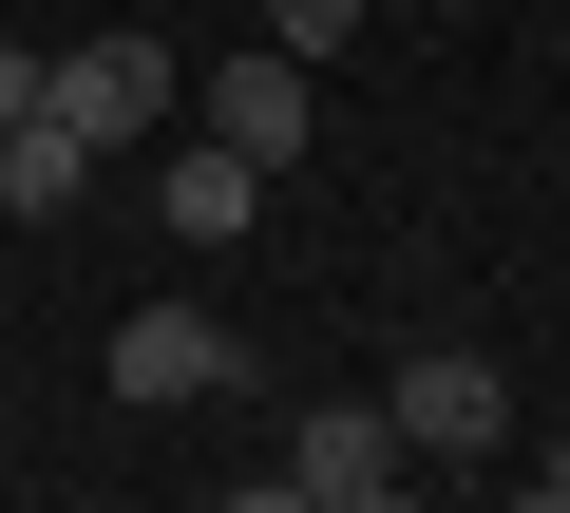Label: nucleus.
Returning a JSON list of instances; mask_svg holds the SVG:
<instances>
[{"instance_id": "obj_1", "label": "nucleus", "mask_w": 570, "mask_h": 513, "mask_svg": "<svg viewBox=\"0 0 570 513\" xmlns=\"http://www.w3.org/2000/svg\"><path fill=\"white\" fill-rule=\"evenodd\" d=\"M400 475H419V456H400L381 399H305V418H285V456H266L247 494H266V513H381Z\"/></svg>"}, {"instance_id": "obj_2", "label": "nucleus", "mask_w": 570, "mask_h": 513, "mask_svg": "<svg viewBox=\"0 0 570 513\" xmlns=\"http://www.w3.org/2000/svg\"><path fill=\"white\" fill-rule=\"evenodd\" d=\"M381 418H400V456H494L513 437V381H494V343H419L381 381Z\"/></svg>"}, {"instance_id": "obj_3", "label": "nucleus", "mask_w": 570, "mask_h": 513, "mask_svg": "<svg viewBox=\"0 0 570 513\" xmlns=\"http://www.w3.org/2000/svg\"><path fill=\"white\" fill-rule=\"evenodd\" d=\"M58 115H77L96 152H153V134H171V58H153V39H58Z\"/></svg>"}, {"instance_id": "obj_4", "label": "nucleus", "mask_w": 570, "mask_h": 513, "mask_svg": "<svg viewBox=\"0 0 570 513\" xmlns=\"http://www.w3.org/2000/svg\"><path fill=\"white\" fill-rule=\"evenodd\" d=\"M305 115H324V77H305V58H285V39H247V58L209 77V134H228L247 171H285V152H305Z\"/></svg>"}, {"instance_id": "obj_5", "label": "nucleus", "mask_w": 570, "mask_h": 513, "mask_svg": "<svg viewBox=\"0 0 570 513\" xmlns=\"http://www.w3.org/2000/svg\"><path fill=\"white\" fill-rule=\"evenodd\" d=\"M115 399H153V418H171V399H228V324H209V305H134V324H115Z\"/></svg>"}, {"instance_id": "obj_6", "label": "nucleus", "mask_w": 570, "mask_h": 513, "mask_svg": "<svg viewBox=\"0 0 570 513\" xmlns=\"http://www.w3.org/2000/svg\"><path fill=\"white\" fill-rule=\"evenodd\" d=\"M153 209H171V247H247V209H266V171H247V152L209 134V152H171V171H153Z\"/></svg>"}, {"instance_id": "obj_7", "label": "nucleus", "mask_w": 570, "mask_h": 513, "mask_svg": "<svg viewBox=\"0 0 570 513\" xmlns=\"http://www.w3.org/2000/svg\"><path fill=\"white\" fill-rule=\"evenodd\" d=\"M77 190H96V134L77 115H20V134H0V209H20V228H58Z\"/></svg>"}, {"instance_id": "obj_8", "label": "nucleus", "mask_w": 570, "mask_h": 513, "mask_svg": "<svg viewBox=\"0 0 570 513\" xmlns=\"http://www.w3.org/2000/svg\"><path fill=\"white\" fill-rule=\"evenodd\" d=\"M266 39H285V58H305V77H324V58L362 39V0H266Z\"/></svg>"}, {"instance_id": "obj_9", "label": "nucleus", "mask_w": 570, "mask_h": 513, "mask_svg": "<svg viewBox=\"0 0 570 513\" xmlns=\"http://www.w3.org/2000/svg\"><path fill=\"white\" fill-rule=\"evenodd\" d=\"M20 115H58V58H39V39H0V134H20Z\"/></svg>"}, {"instance_id": "obj_10", "label": "nucleus", "mask_w": 570, "mask_h": 513, "mask_svg": "<svg viewBox=\"0 0 570 513\" xmlns=\"http://www.w3.org/2000/svg\"><path fill=\"white\" fill-rule=\"evenodd\" d=\"M532 494H551V513H570V437H551V456H532Z\"/></svg>"}]
</instances>
